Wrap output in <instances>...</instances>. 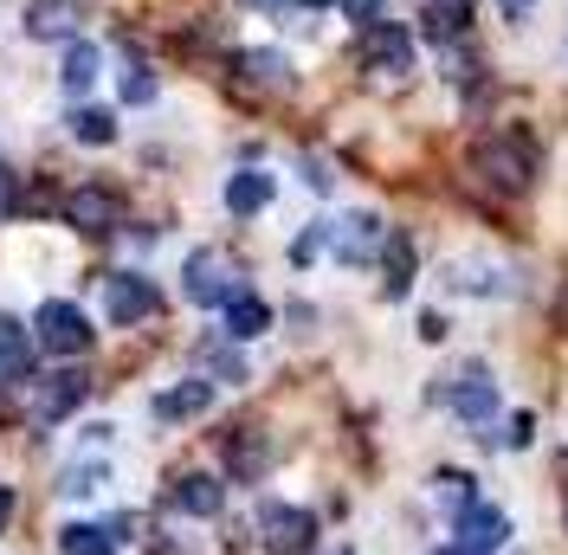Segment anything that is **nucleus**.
Here are the masks:
<instances>
[{
    "mask_svg": "<svg viewBox=\"0 0 568 555\" xmlns=\"http://www.w3.org/2000/svg\"><path fill=\"white\" fill-rule=\"evenodd\" d=\"M258 543L272 555H311L317 549V517L297 504H265L258 511Z\"/></svg>",
    "mask_w": 568,
    "mask_h": 555,
    "instance_id": "4",
    "label": "nucleus"
},
{
    "mask_svg": "<svg viewBox=\"0 0 568 555\" xmlns=\"http://www.w3.org/2000/svg\"><path fill=\"white\" fill-rule=\"evenodd\" d=\"M181 291H187V304H201V311H220L226 297H240V265H233L226 252L201 245V252L187 259V272H181Z\"/></svg>",
    "mask_w": 568,
    "mask_h": 555,
    "instance_id": "1",
    "label": "nucleus"
},
{
    "mask_svg": "<svg viewBox=\"0 0 568 555\" xmlns=\"http://www.w3.org/2000/svg\"><path fill=\"white\" fill-rule=\"evenodd\" d=\"M471 174H478L491 194H524V188H530V149L517 137L485 142V149H471Z\"/></svg>",
    "mask_w": 568,
    "mask_h": 555,
    "instance_id": "2",
    "label": "nucleus"
},
{
    "mask_svg": "<svg viewBox=\"0 0 568 555\" xmlns=\"http://www.w3.org/2000/svg\"><path fill=\"white\" fill-rule=\"evenodd\" d=\"M388 291H407V272H414V245L400 240V233H388Z\"/></svg>",
    "mask_w": 568,
    "mask_h": 555,
    "instance_id": "24",
    "label": "nucleus"
},
{
    "mask_svg": "<svg viewBox=\"0 0 568 555\" xmlns=\"http://www.w3.org/2000/svg\"><path fill=\"white\" fill-rule=\"evenodd\" d=\"M233 472H240V478H258V472H265V446H258V440H233Z\"/></svg>",
    "mask_w": 568,
    "mask_h": 555,
    "instance_id": "25",
    "label": "nucleus"
},
{
    "mask_svg": "<svg viewBox=\"0 0 568 555\" xmlns=\"http://www.w3.org/2000/svg\"><path fill=\"white\" fill-rule=\"evenodd\" d=\"M27 362H33V336H27L13 316H0V382L27 375Z\"/></svg>",
    "mask_w": 568,
    "mask_h": 555,
    "instance_id": "19",
    "label": "nucleus"
},
{
    "mask_svg": "<svg viewBox=\"0 0 568 555\" xmlns=\"http://www.w3.org/2000/svg\"><path fill=\"white\" fill-rule=\"evenodd\" d=\"M98 71H104V52L84 46V39H71V52H65V91L71 98H84V91L98 84Z\"/></svg>",
    "mask_w": 568,
    "mask_h": 555,
    "instance_id": "20",
    "label": "nucleus"
},
{
    "mask_svg": "<svg viewBox=\"0 0 568 555\" xmlns=\"http://www.w3.org/2000/svg\"><path fill=\"white\" fill-rule=\"evenodd\" d=\"M343 13H349L355 27H375L382 20V0H343Z\"/></svg>",
    "mask_w": 568,
    "mask_h": 555,
    "instance_id": "28",
    "label": "nucleus"
},
{
    "mask_svg": "<svg viewBox=\"0 0 568 555\" xmlns=\"http://www.w3.org/2000/svg\"><path fill=\"white\" fill-rule=\"evenodd\" d=\"M220 311H226V336H233V343H252V336H265V330H272V311H265V297H252V291L226 297Z\"/></svg>",
    "mask_w": 568,
    "mask_h": 555,
    "instance_id": "14",
    "label": "nucleus"
},
{
    "mask_svg": "<svg viewBox=\"0 0 568 555\" xmlns=\"http://www.w3.org/2000/svg\"><path fill=\"white\" fill-rule=\"evenodd\" d=\"M65 123H71V137H78V142H98V149L116 137V117H110V110H98V104H78Z\"/></svg>",
    "mask_w": 568,
    "mask_h": 555,
    "instance_id": "22",
    "label": "nucleus"
},
{
    "mask_svg": "<svg viewBox=\"0 0 568 555\" xmlns=\"http://www.w3.org/2000/svg\"><path fill=\"white\" fill-rule=\"evenodd\" d=\"M162 311V291L136 272H110L104 278V316L110 323H142V316Z\"/></svg>",
    "mask_w": 568,
    "mask_h": 555,
    "instance_id": "6",
    "label": "nucleus"
},
{
    "mask_svg": "<svg viewBox=\"0 0 568 555\" xmlns=\"http://www.w3.org/2000/svg\"><path fill=\"white\" fill-rule=\"evenodd\" d=\"M207 362H213V369H220V375H226V382H246V369H240V362H233L226 349H207Z\"/></svg>",
    "mask_w": 568,
    "mask_h": 555,
    "instance_id": "30",
    "label": "nucleus"
},
{
    "mask_svg": "<svg viewBox=\"0 0 568 555\" xmlns=\"http://www.w3.org/2000/svg\"><path fill=\"white\" fill-rule=\"evenodd\" d=\"M439 497H446L453 511H471V504H478V497H471V485H465L459 472H446V478H439Z\"/></svg>",
    "mask_w": 568,
    "mask_h": 555,
    "instance_id": "26",
    "label": "nucleus"
},
{
    "mask_svg": "<svg viewBox=\"0 0 568 555\" xmlns=\"http://www.w3.org/2000/svg\"><path fill=\"white\" fill-rule=\"evenodd\" d=\"M175 504L187 511V517H220L226 491H220V478H207V472H187V478L175 485Z\"/></svg>",
    "mask_w": 568,
    "mask_h": 555,
    "instance_id": "16",
    "label": "nucleus"
},
{
    "mask_svg": "<svg viewBox=\"0 0 568 555\" xmlns=\"http://www.w3.org/2000/svg\"><path fill=\"white\" fill-rule=\"evenodd\" d=\"M530 426H536L530 414H517V420H510V433H504V440H510V446H530Z\"/></svg>",
    "mask_w": 568,
    "mask_h": 555,
    "instance_id": "31",
    "label": "nucleus"
},
{
    "mask_svg": "<svg viewBox=\"0 0 568 555\" xmlns=\"http://www.w3.org/2000/svg\"><path fill=\"white\" fill-rule=\"evenodd\" d=\"M504 536H510V517H504V511H491V504H471V511H459V549L465 555L504 549Z\"/></svg>",
    "mask_w": 568,
    "mask_h": 555,
    "instance_id": "11",
    "label": "nucleus"
},
{
    "mask_svg": "<svg viewBox=\"0 0 568 555\" xmlns=\"http://www.w3.org/2000/svg\"><path fill=\"white\" fill-rule=\"evenodd\" d=\"M504 7V20H524V7H536V0H497Z\"/></svg>",
    "mask_w": 568,
    "mask_h": 555,
    "instance_id": "32",
    "label": "nucleus"
},
{
    "mask_svg": "<svg viewBox=\"0 0 568 555\" xmlns=\"http://www.w3.org/2000/svg\"><path fill=\"white\" fill-rule=\"evenodd\" d=\"M329 555H349V549H329Z\"/></svg>",
    "mask_w": 568,
    "mask_h": 555,
    "instance_id": "35",
    "label": "nucleus"
},
{
    "mask_svg": "<svg viewBox=\"0 0 568 555\" xmlns=\"http://www.w3.org/2000/svg\"><path fill=\"white\" fill-rule=\"evenodd\" d=\"M7 523H13V491L0 485V529H7Z\"/></svg>",
    "mask_w": 568,
    "mask_h": 555,
    "instance_id": "34",
    "label": "nucleus"
},
{
    "mask_svg": "<svg viewBox=\"0 0 568 555\" xmlns=\"http://www.w3.org/2000/svg\"><path fill=\"white\" fill-rule=\"evenodd\" d=\"M252 7H329V0H252Z\"/></svg>",
    "mask_w": 568,
    "mask_h": 555,
    "instance_id": "33",
    "label": "nucleus"
},
{
    "mask_svg": "<svg viewBox=\"0 0 568 555\" xmlns=\"http://www.w3.org/2000/svg\"><path fill=\"white\" fill-rule=\"evenodd\" d=\"M233 71H240L246 84H258V91H284V84H291L284 52H240V59H233Z\"/></svg>",
    "mask_w": 568,
    "mask_h": 555,
    "instance_id": "18",
    "label": "nucleus"
},
{
    "mask_svg": "<svg viewBox=\"0 0 568 555\" xmlns=\"http://www.w3.org/2000/svg\"><path fill=\"white\" fill-rule=\"evenodd\" d=\"M59 549L65 555H116L123 549V523H65Z\"/></svg>",
    "mask_w": 568,
    "mask_h": 555,
    "instance_id": "13",
    "label": "nucleus"
},
{
    "mask_svg": "<svg viewBox=\"0 0 568 555\" xmlns=\"http://www.w3.org/2000/svg\"><path fill=\"white\" fill-rule=\"evenodd\" d=\"M258 208H272V174H258V169H246V174H233L226 181V213H258Z\"/></svg>",
    "mask_w": 568,
    "mask_h": 555,
    "instance_id": "17",
    "label": "nucleus"
},
{
    "mask_svg": "<svg viewBox=\"0 0 568 555\" xmlns=\"http://www.w3.org/2000/svg\"><path fill=\"white\" fill-rule=\"evenodd\" d=\"M465 20H471V0H433L420 27H426V39H459Z\"/></svg>",
    "mask_w": 568,
    "mask_h": 555,
    "instance_id": "21",
    "label": "nucleus"
},
{
    "mask_svg": "<svg viewBox=\"0 0 568 555\" xmlns=\"http://www.w3.org/2000/svg\"><path fill=\"white\" fill-rule=\"evenodd\" d=\"M446 401L459 407V420H491L497 414V387L485 369H459L453 382H446Z\"/></svg>",
    "mask_w": 568,
    "mask_h": 555,
    "instance_id": "12",
    "label": "nucleus"
},
{
    "mask_svg": "<svg viewBox=\"0 0 568 555\" xmlns=\"http://www.w3.org/2000/svg\"><path fill=\"white\" fill-rule=\"evenodd\" d=\"M329 245H336L343 265H368V259L388 245V233H382L375 213H355V220H336V226H329Z\"/></svg>",
    "mask_w": 568,
    "mask_h": 555,
    "instance_id": "8",
    "label": "nucleus"
},
{
    "mask_svg": "<svg viewBox=\"0 0 568 555\" xmlns=\"http://www.w3.org/2000/svg\"><path fill=\"white\" fill-rule=\"evenodd\" d=\"M213 407V382H181V387H169V394H155V420H194V414H207Z\"/></svg>",
    "mask_w": 568,
    "mask_h": 555,
    "instance_id": "15",
    "label": "nucleus"
},
{
    "mask_svg": "<svg viewBox=\"0 0 568 555\" xmlns=\"http://www.w3.org/2000/svg\"><path fill=\"white\" fill-rule=\"evenodd\" d=\"M84 375H78V369H59V375H45V382L33 387V420L39 426H52V420H65L71 407H78V401H84Z\"/></svg>",
    "mask_w": 568,
    "mask_h": 555,
    "instance_id": "10",
    "label": "nucleus"
},
{
    "mask_svg": "<svg viewBox=\"0 0 568 555\" xmlns=\"http://www.w3.org/2000/svg\"><path fill=\"white\" fill-rule=\"evenodd\" d=\"M123 98H130V104H149V98H155V78H149V65H136L130 78H123Z\"/></svg>",
    "mask_w": 568,
    "mask_h": 555,
    "instance_id": "27",
    "label": "nucleus"
},
{
    "mask_svg": "<svg viewBox=\"0 0 568 555\" xmlns=\"http://www.w3.org/2000/svg\"><path fill=\"white\" fill-rule=\"evenodd\" d=\"M65 226L91 233V240L116 233V226H123V194H110V188H71L65 194Z\"/></svg>",
    "mask_w": 568,
    "mask_h": 555,
    "instance_id": "5",
    "label": "nucleus"
},
{
    "mask_svg": "<svg viewBox=\"0 0 568 555\" xmlns=\"http://www.w3.org/2000/svg\"><path fill=\"white\" fill-rule=\"evenodd\" d=\"M33 336H39V349L45 355H84L91 349V316L78 311V304H65V297H52V304H39V316H33Z\"/></svg>",
    "mask_w": 568,
    "mask_h": 555,
    "instance_id": "3",
    "label": "nucleus"
},
{
    "mask_svg": "<svg viewBox=\"0 0 568 555\" xmlns=\"http://www.w3.org/2000/svg\"><path fill=\"white\" fill-rule=\"evenodd\" d=\"M110 472L104 465H91V458H84V465H65V478H59V491H65V497H91V491L104 485Z\"/></svg>",
    "mask_w": 568,
    "mask_h": 555,
    "instance_id": "23",
    "label": "nucleus"
},
{
    "mask_svg": "<svg viewBox=\"0 0 568 555\" xmlns=\"http://www.w3.org/2000/svg\"><path fill=\"white\" fill-rule=\"evenodd\" d=\"M362 65L368 71H407L414 65V33L400 20H375L362 27Z\"/></svg>",
    "mask_w": 568,
    "mask_h": 555,
    "instance_id": "7",
    "label": "nucleus"
},
{
    "mask_svg": "<svg viewBox=\"0 0 568 555\" xmlns=\"http://www.w3.org/2000/svg\"><path fill=\"white\" fill-rule=\"evenodd\" d=\"M13 208H20V181H13V174L0 169V226L13 220Z\"/></svg>",
    "mask_w": 568,
    "mask_h": 555,
    "instance_id": "29",
    "label": "nucleus"
},
{
    "mask_svg": "<svg viewBox=\"0 0 568 555\" xmlns=\"http://www.w3.org/2000/svg\"><path fill=\"white\" fill-rule=\"evenodd\" d=\"M91 20V0H27V33L33 39H71Z\"/></svg>",
    "mask_w": 568,
    "mask_h": 555,
    "instance_id": "9",
    "label": "nucleus"
}]
</instances>
